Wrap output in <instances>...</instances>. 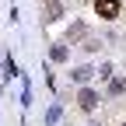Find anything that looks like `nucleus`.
Listing matches in <instances>:
<instances>
[{"instance_id":"f257e3e1","label":"nucleus","mask_w":126,"mask_h":126,"mask_svg":"<svg viewBox=\"0 0 126 126\" xmlns=\"http://www.w3.org/2000/svg\"><path fill=\"white\" fill-rule=\"evenodd\" d=\"M94 18H102V21L123 18V0H94Z\"/></svg>"},{"instance_id":"f03ea898","label":"nucleus","mask_w":126,"mask_h":126,"mask_svg":"<svg viewBox=\"0 0 126 126\" xmlns=\"http://www.w3.org/2000/svg\"><path fill=\"white\" fill-rule=\"evenodd\" d=\"M77 105H81L84 112H94V109L102 105V94L94 91V88H88V84H81V91H77Z\"/></svg>"},{"instance_id":"7ed1b4c3","label":"nucleus","mask_w":126,"mask_h":126,"mask_svg":"<svg viewBox=\"0 0 126 126\" xmlns=\"http://www.w3.org/2000/svg\"><path fill=\"white\" fill-rule=\"evenodd\" d=\"M42 14H46V25H56L63 21L67 7H63V0H42Z\"/></svg>"},{"instance_id":"20e7f679","label":"nucleus","mask_w":126,"mask_h":126,"mask_svg":"<svg viewBox=\"0 0 126 126\" xmlns=\"http://www.w3.org/2000/svg\"><path fill=\"white\" fill-rule=\"evenodd\" d=\"M0 77H4V81H14V77H21V70H18V63H14V56H11V53L4 56V63H0Z\"/></svg>"},{"instance_id":"39448f33","label":"nucleus","mask_w":126,"mask_h":126,"mask_svg":"<svg viewBox=\"0 0 126 126\" xmlns=\"http://www.w3.org/2000/svg\"><path fill=\"white\" fill-rule=\"evenodd\" d=\"M91 77H94V67H91V63H84V67H74V70H70V81H74V84H88Z\"/></svg>"},{"instance_id":"423d86ee","label":"nucleus","mask_w":126,"mask_h":126,"mask_svg":"<svg viewBox=\"0 0 126 126\" xmlns=\"http://www.w3.org/2000/svg\"><path fill=\"white\" fill-rule=\"evenodd\" d=\"M49 60H53V63H67V60H70V46H67V42H56L53 49H49Z\"/></svg>"},{"instance_id":"0eeeda50","label":"nucleus","mask_w":126,"mask_h":126,"mask_svg":"<svg viewBox=\"0 0 126 126\" xmlns=\"http://www.w3.org/2000/svg\"><path fill=\"white\" fill-rule=\"evenodd\" d=\"M81 35H88V25H84V21H74V25L67 28V39H63V42L74 46V39H81Z\"/></svg>"},{"instance_id":"6e6552de","label":"nucleus","mask_w":126,"mask_h":126,"mask_svg":"<svg viewBox=\"0 0 126 126\" xmlns=\"http://www.w3.org/2000/svg\"><path fill=\"white\" fill-rule=\"evenodd\" d=\"M123 91H126V77H116L112 74V77H109V98H119Z\"/></svg>"},{"instance_id":"1a4fd4ad","label":"nucleus","mask_w":126,"mask_h":126,"mask_svg":"<svg viewBox=\"0 0 126 126\" xmlns=\"http://www.w3.org/2000/svg\"><path fill=\"white\" fill-rule=\"evenodd\" d=\"M60 119H63V102H53L49 112H46V126H56Z\"/></svg>"},{"instance_id":"9d476101","label":"nucleus","mask_w":126,"mask_h":126,"mask_svg":"<svg viewBox=\"0 0 126 126\" xmlns=\"http://www.w3.org/2000/svg\"><path fill=\"white\" fill-rule=\"evenodd\" d=\"M81 49H84V53H98V49H102V39H94V35H84Z\"/></svg>"},{"instance_id":"9b49d317","label":"nucleus","mask_w":126,"mask_h":126,"mask_svg":"<svg viewBox=\"0 0 126 126\" xmlns=\"http://www.w3.org/2000/svg\"><path fill=\"white\" fill-rule=\"evenodd\" d=\"M21 105H25V109L32 105V84H28V77H25V91H21Z\"/></svg>"},{"instance_id":"f8f14e48","label":"nucleus","mask_w":126,"mask_h":126,"mask_svg":"<svg viewBox=\"0 0 126 126\" xmlns=\"http://www.w3.org/2000/svg\"><path fill=\"white\" fill-rule=\"evenodd\" d=\"M94 77H102V81H109V77H112V63H102V67H98V74H94Z\"/></svg>"},{"instance_id":"ddd939ff","label":"nucleus","mask_w":126,"mask_h":126,"mask_svg":"<svg viewBox=\"0 0 126 126\" xmlns=\"http://www.w3.org/2000/svg\"><path fill=\"white\" fill-rule=\"evenodd\" d=\"M84 126H102V123H84Z\"/></svg>"},{"instance_id":"4468645a","label":"nucleus","mask_w":126,"mask_h":126,"mask_svg":"<svg viewBox=\"0 0 126 126\" xmlns=\"http://www.w3.org/2000/svg\"><path fill=\"white\" fill-rule=\"evenodd\" d=\"M123 126H126V123H123Z\"/></svg>"}]
</instances>
